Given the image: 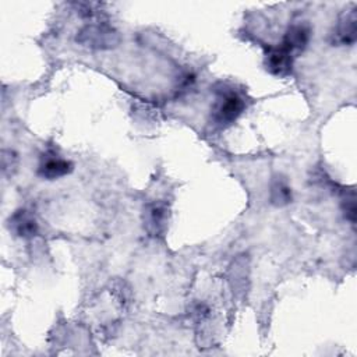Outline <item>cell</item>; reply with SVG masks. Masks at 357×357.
<instances>
[{
  "mask_svg": "<svg viewBox=\"0 0 357 357\" xmlns=\"http://www.w3.org/2000/svg\"><path fill=\"white\" fill-rule=\"evenodd\" d=\"M77 42L93 50L113 49L120 43V33L106 22H92L78 31Z\"/></svg>",
  "mask_w": 357,
  "mask_h": 357,
  "instance_id": "1",
  "label": "cell"
},
{
  "mask_svg": "<svg viewBox=\"0 0 357 357\" xmlns=\"http://www.w3.org/2000/svg\"><path fill=\"white\" fill-rule=\"evenodd\" d=\"M244 107L245 105L240 95L236 92H226L213 107V120L220 126H229L240 117Z\"/></svg>",
  "mask_w": 357,
  "mask_h": 357,
  "instance_id": "2",
  "label": "cell"
},
{
  "mask_svg": "<svg viewBox=\"0 0 357 357\" xmlns=\"http://www.w3.org/2000/svg\"><path fill=\"white\" fill-rule=\"evenodd\" d=\"M266 70L276 77H286L293 68V54L284 47H272L265 56Z\"/></svg>",
  "mask_w": 357,
  "mask_h": 357,
  "instance_id": "3",
  "label": "cell"
},
{
  "mask_svg": "<svg viewBox=\"0 0 357 357\" xmlns=\"http://www.w3.org/2000/svg\"><path fill=\"white\" fill-rule=\"evenodd\" d=\"M357 36V15L356 8L342 14L339 22L332 33L333 43L336 45H353Z\"/></svg>",
  "mask_w": 357,
  "mask_h": 357,
  "instance_id": "4",
  "label": "cell"
},
{
  "mask_svg": "<svg viewBox=\"0 0 357 357\" xmlns=\"http://www.w3.org/2000/svg\"><path fill=\"white\" fill-rule=\"evenodd\" d=\"M71 172H73V163L56 155L43 158L38 166V174L46 180H56L70 174Z\"/></svg>",
  "mask_w": 357,
  "mask_h": 357,
  "instance_id": "5",
  "label": "cell"
},
{
  "mask_svg": "<svg viewBox=\"0 0 357 357\" xmlns=\"http://www.w3.org/2000/svg\"><path fill=\"white\" fill-rule=\"evenodd\" d=\"M311 38V29L307 24H294L289 26V29L284 33L282 47H284L291 54L301 52L307 47Z\"/></svg>",
  "mask_w": 357,
  "mask_h": 357,
  "instance_id": "6",
  "label": "cell"
},
{
  "mask_svg": "<svg viewBox=\"0 0 357 357\" xmlns=\"http://www.w3.org/2000/svg\"><path fill=\"white\" fill-rule=\"evenodd\" d=\"M144 225L152 236H159L166 230L167 209L165 205L153 202L144 211Z\"/></svg>",
  "mask_w": 357,
  "mask_h": 357,
  "instance_id": "7",
  "label": "cell"
},
{
  "mask_svg": "<svg viewBox=\"0 0 357 357\" xmlns=\"http://www.w3.org/2000/svg\"><path fill=\"white\" fill-rule=\"evenodd\" d=\"M10 230L15 233V236L22 238H31L38 234V223L32 215L24 209L17 211L8 220Z\"/></svg>",
  "mask_w": 357,
  "mask_h": 357,
  "instance_id": "8",
  "label": "cell"
},
{
  "mask_svg": "<svg viewBox=\"0 0 357 357\" xmlns=\"http://www.w3.org/2000/svg\"><path fill=\"white\" fill-rule=\"evenodd\" d=\"M290 201H291L290 187L283 178L276 177L271 184V202L276 206H283V205H287Z\"/></svg>",
  "mask_w": 357,
  "mask_h": 357,
  "instance_id": "9",
  "label": "cell"
},
{
  "mask_svg": "<svg viewBox=\"0 0 357 357\" xmlns=\"http://www.w3.org/2000/svg\"><path fill=\"white\" fill-rule=\"evenodd\" d=\"M343 212H344V216L347 220H350L351 223L356 222V198H354V192L350 194V197L346 195V198L343 199Z\"/></svg>",
  "mask_w": 357,
  "mask_h": 357,
  "instance_id": "10",
  "label": "cell"
},
{
  "mask_svg": "<svg viewBox=\"0 0 357 357\" xmlns=\"http://www.w3.org/2000/svg\"><path fill=\"white\" fill-rule=\"evenodd\" d=\"M15 166V156L11 151H3V170L4 173L8 169H13Z\"/></svg>",
  "mask_w": 357,
  "mask_h": 357,
  "instance_id": "11",
  "label": "cell"
}]
</instances>
